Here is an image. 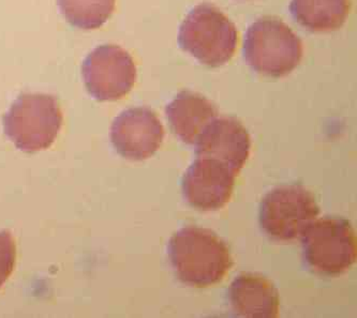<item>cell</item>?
Masks as SVG:
<instances>
[{
  "mask_svg": "<svg viewBox=\"0 0 357 318\" xmlns=\"http://www.w3.org/2000/svg\"><path fill=\"white\" fill-rule=\"evenodd\" d=\"M167 254L177 278L191 287L219 283L233 266L225 242L211 230L197 226L175 232L169 239Z\"/></svg>",
  "mask_w": 357,
  "mask_h": 318,
  "instance_id": "obj_1",
  "label": "cell"
},
{
  "mask_svg": "<svg viewBox=\"0 0 357 318\" xmlns=\"http://www.w3.org/2000/svg\"><path fill=\"white\" fill-rule=\"evenodd\" d=\"M237 40L234 24L209 3L191 10L179 27L181 49L207 67H218L229 63L236 51Z\"/></svg>",
  "mask_w": 357,
  "mask_h": 318,
  "instance_id": "obj_2",
  "label": "cell"
},
{
  "mask_svg": "<svg viewBox=\"0 0 357 318\" xmlns=\"http://www.w3.org/2000/svg\"><path fill=\"white\" fill-rule=\"evenodd\" d=\"M244 57L255 72L271 77L290 74L303 58V43L287 24L262 17L245 35Z\"/></svg>",
  "mask_w": 357,
  "mask_h": 318,
  "instance_id": "obj_3",
  "label": "cell"
},
{
  "mask_svg": "<svg viewBox=\"0 0 357 318\" xmlns=\"http://www.w3.org/2000/svg\"><path fill=\"white\" fill-rule=\"evenodd\" d=\"M61 123L59 102L45 93H23L3 116L5 134L24 152L49 148L59 135Z\"/></svg>",
  "mask_w": 357,
  "mask_h": 318,
  "instance_id": "obj_4",
  "label": "cell"
},
{
  "mask_svg": "<svg viewBox=\"0 0 357 318\" xmlns=\"http://www.w3.org/2000/svg\"><path fill=\"white\" fill-rule=\"evenodd\" d=\"M302 237L305 260L318 273L339 276L356 260V234L346 218L328 216L316 220Z\"/></svg>",
  "mask_w": 357,
  "mask_h": 318,
  "instance_id": "obj_5",
  "label": "cell"
},
{
  "mask_svg": "<svg viewBox=\"0 0 357 318\" xmlns=\"http://www.w3.org/2000/svg\"><path fill=\"white\" fill-rule=\"evenodd\" d=\"M320 207L304 186L289 184L273 189L263 198L260 223L265 234L278 241L302 237L317 220Z\"/></svg>",
  "mask_w": 357,
  "mask_h": 318,
  "instance_id": "obj_6",
  "label": "cell"
},
{
  "mask_svg": "<svg viewBox=\"0 0 357 318\" xmlns=\"http://www.w3.org/2000/svg\"><path fill=\"white\" fill-rule=\"evenodd\" d=\"M82 77L87 91L96 100L117 101L132 89L137 67L130 54L123 47L100 45L83 61Z\"/></svg>",
  "mask_w": 357,
  "mask_h": 318,
  "instance_id": "obj_7",
  "label": "cell"
},
{
  "mask_svg": "<svg viewBox=\"0 0 357 318\" xmlns=\"http://www.w3.org/2000/svg\"><path fill=\"white\" fill-rule=\"evenodd\" d=\"M165 137L162 123L149 107L123 111L112 123L109 138L117 152L128 160L143 161L160 148Z\"/></svg>",
  "mask_w": 357,
  "mask_h": 318,
  "instance_id": "obj_8",
  "label": "cell"
},
{
  "mask_svg": "<svg viewBox=\"0 0 357 318\" xmlns=\"http://www.w3.org/2000/svg\"><path fill=\"white\" fill-rule=\"evenodd\" d=\"M236 177L223 163L197 157L183 175V196L197 209L203 212L221 209L232 196Z\"/></svg>",
  "mask_w": 357,
  "mask_h": 318,
  "instance_id": "obj_9",
  "label": "cell"
},
{
  "mask_svg": "<svg viewBox=\"0 0 357 318\" xmlns=\"http://www.w3.org/2000/svg\"><path fill=\"white\" fill-rule=\"evenodd\" d=\"M195 154L227 165L238 176L250 154V136L232 117L215 118L197 137Z\"/></svg>",
  "mask_w": 357,
  "mask_h": 318,
  "instance_id": "obj_10",
  "label": "cell"
},
{
  "mask_svg": "<svg viewBox=\"0 0 357 318\" xmlns=\"http://www.w3.org/2000/svg\"><path fill=\"white\" fill-rule=\"evenodd\" d=\"M227 298L238 317L274 318L279 314V293L274 284L257 273H243L232 282Z\"/></svg>",
  "mask_w": 357,
  "mask_h": 318,
  "instance_id": "obj_11",
  "label": "cell"
},
{
  "mask_svg": "<svg viewBox=\"0 0 357 318\" xmlns=\"http://www.w3.org/2000/svg\"><path fill=\"white\" fill-rule=\"evenodd\" d=\"M165 111L171 128L187 145H195L199 134L218 116L217 109L211 101L188 90L179 93Z\"/></svg>",
  "mask_w": 357,
  "mask_h": 318,
  "instance_id": "obj_12",
  "label": "cell"
},
{
  "mask_svg": "<svg viewBox=\"0 0 357 318\" xmlns=\"http://www.w3.org/2000/svg\"><path fill=\"white\" fill-rule=\"evenodd\" d=\"M350 7V0H292L290 12L307 31L330 33L344 26Z\"/></svg>",
  "mask_w": 357,
  "mask_h": 318,
  "instance_id": "obj_13",
  "label": "cell"
},
{
  "mask_svg": "<svg viewBox=\"0 0 357 318\" xmlns=\"http://www.w3.org/2000/svg\"><path fill=\"white\" fill-rule=\"evenodd\" d=\"M116 0H57L63 17L75 29L93 31L113 15Z\"/></svg>",
  "mask_w": 357,
  "mask_h": 318,
  "instance_id": "obj_14",
  "label": "cell"
},
{
  "mask_svg": "<svg viewBox=\"0 0 357 318\" xmlns=\"http://www.w3.org/2000/svg\"><path fill=\"white\" fill-rule=\"evenodd\" d=\"M17 258V246L12 234L7 230L0 232V288L11 276Z\"/></svg>",
  "mask_w": 357,
  "mask_h": 318,
  "instance_id": "obj_15",
  "label": "cell"
}]
</instances>
